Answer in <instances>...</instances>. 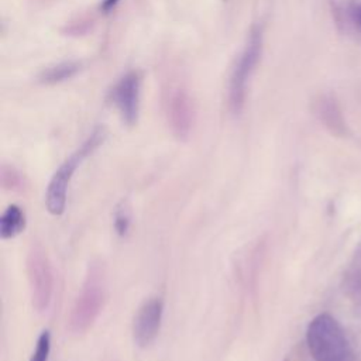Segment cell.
<instances>
[{
  "label": "cell",
  "instance_id": "6da1fadb",
  "mask_svg": "<svg viewBox=\"0 0 361 361\" xmlns=\"http://www.w3.org/2000/svg\"><path fill=\"white\" fill-rule=\"evenodd\" d=\"M107 138V130L103 126H97L89 134V137L73 151L54 172L45 192V207L52 216H61L66 206L68 188L73 178L75 171L80 164L90 157Z\"/></svg>",
  "mask_w": 361,
  "mask_h": 361
},
{
  "label": "cell",
  "instance_id": "7a4b0ae2",
  "mask_svg": "<svg viewBox=\"0 0 361 361\" xmlns=\"http://www.w3.org/2000/svg\"><path fill=\"white\" fill-rule=\"evenodd\" d=\"M106 299V276L100 262H92L87 268L80 292L76 296L69 319L68 329L72 334L86 333L99 317Z\"/></svg>",
  "mask_w": 361,
  "mask_h": 361
},
{
  "label": "cell",
  "instance_id": "3957f363",
  "mask_svg": "<svg viewBox=\"0 0 361 361\" xmlns=\"http://www.w3.org/2000/svg\"><path fill=\"white\" fill-rule=\"evenodd\" d=\"M306 343L314 361H354L343 327L329 313H320L310 320L306 330Z\"/></svg>",
  "mask_w": 361,
  "mask_h": 361
},
{
  "label": "cell",
  "instance_id": "277c9868",
  "mask_svg": "<svg viewBox=\"0 0 361 361\" xmlns=\"http://www.w3.org/2000/svg\"><path fill=\"white\" fill-rule=\"evenodd\" d=\"M264 48V30L259 24L252 25L245 48L238 56L231 72L228 86V107L233 114H240L247 94V83L258 65Z\"/></svg>",
  "mask_w": 361,
  "mask_h": 361
},
{
  "label": "cell",
  "instance_id": "5b68a950",
  "mask_svg": "<svg viewBox=\"0 0 361 361\" xmlns=\"http://www.w3.org/2000/svg\"><path fill=\"white\" fill-rule=\"evenodd\" d=\"M27 275L32 306L42 313L52 299L54 272L49 257L41 244H32L27 254Z\"/></svg>",
  "mask_w": 361,
  "mask_h": 361
},
{
  "label": "cell",
  "instance_id": "8992f818",
  "mask_svg": "<svg viewBox=\"0 0 361 361\" xmlns=\"http://www.w3.org/2000/svg\"><path fill=\"white\" fill-rule=\"evenodd\" d=\"M164 111L171 133L178 140H188L196 120V109L189 92L180 85H171L164 93Z\"/></svg>",
  "mask_w": 361,
  "mask_h": 361
},
{
  "label": "cell",
  "instance_id": "52a82bcc",
  "mask_svg": "<svg viewBox=\"0 0 361 361\" xmlns=\"http://www.w3.org/2000/svg\"><path fill=\"white\" fill-rule=\"evenodd\" d=\"M141 82V72L130 71L123 75L110 90V102L116 106L127 126H134L138 120Z\"/></svg>",
  "mask_w": 361,
  "mask_h": 361
},
{
  "label": "cell",
  "instance_id": "ba28073f",
  "mask_svg": "<svg viewBox=\"0 0 361 361\" xmlns=\"http://www.w3.org/2000/svg\"><path fill=\"white\" fill-rule=\"evenodd\" d=\"M164 316V302L161 298L147 299L137 310L133 322L134 343L145 348L157 338Z\"/></svg>",
  "mask_w": 361,
  "mask_h": 361
},
{
  "label": "cell",
  "instance_id": "9c48e42d",
  "mask_svg": "<svg viewBox=\"0 0 361 361\" xmlns=\"http://www.w3.org/2000/svg\"><path fill=\"white\" fill-rule=\"evenodd\" d=\"M316 114L331 133L340 135L345 131L341 111L334 99L330 96H322L316 100Z\"/></svg>",
  "mask_w": 361,
  "mask_h": 361
},
{
  "label": "cell",
  "instance_id": "30bf717a",
  "mask_svg": "<svg viewBox=\"0 0 361 361\" xmlns=\"http://www.w3.org/2000/svg\"><path fill=\"white\" fill-rule=\"evenodd\" d=\"M25 213L18 204H10L0 216V237L10 240L25 228Z\"/></svg>",
  "mask_w": 361,
  "mask_h": 361
},
{
  "label": "cell",
  "instance_id": "8fae6325",
  "mask_svg": "<svg viewBox=\"0 0 361 361\" xmlns=\"http://www.w3.org/2000/svg\"><path fill=\"white\" fill-rule=\"evenodd\" d=\"M82 68V63L78 61H66V62H61L56 63L54 66L47 68L45 71L41 72V75L38 76L39 83L44 85H55V83H61L65 82L71 78H73Z\"/></svg>",
  "mask_w": 361,
  "mask_h": 361
},
{
  "label": "cell",
  "instance_id": "7c38bea8",
  "mask_svg": "<svg viewBox=\"0 0 361 361\" xmlns=\"http://www.w3.org/2000/svg\"><path fill=\"white\" fill-rule=\"evenodd\" d=\"M0 183L6 190L24 192L27 188V180L24 175L14 166L3 165L0 168Z\"/></svg>",
  "mask_w": 361,
  "mask_h": 361
},
{
  "label": "cell",
  "instance_id": "4fadbf2b",
  "mask_svg": "<svg viewBox=\"0 0 361 361\" xmlns=\"http://www.w3.org/2000/svg\"><path fill=\"white\" fill-rule=\"evenodd\" d=\"M113 219H114V230H116V233L118 235L124 237L128 233L130 226H131V209H130L128 202L123 200V202H120L116 206Z\"/></svg>",
  "mask_w": 361,
  "mask_h": 361
},
{
  "label": "cell",
  "instance_id": "5bb4252c",
  "mask_svg": "<svg viewBox=\"0 0 361 361\" xmlns=\"http://www.w3.org/2000/svg\"><path fill=\"white\" fill-rule=\"evenodd\" d=\"M51 351V334L48 330H42L37 338L35 348L30 361H48Z\"/></svg>",
  "mask_w": 361,
  "mask_h": 361
},
{
  "label": "cell",
  "instance_id": "9a60e30c",
  "mask_svg": "<svg viewBox=\"0 0 361 361\" xmlns=\"http://www.w3.org/2000/svg\"><path fill=\"white\" fill-rule=\"evenodd\" d=\"M353 20L358 24V27L361 28V3H355V4H351L350 8H348Z\"/></svg>",
  "mask_w": 361,
  "mask_h": 361
},
{
  "label": "cell",
  "instance_id": "2e32d148",
  "mask_svg": "<svg viewBox=\"0 0 361 361\" xmlns=\"http://www.w3.org/2000/svg\"><path fill=\"white\" fill-rule=\"evenodd\" d=\"M120 3V0H102V3H100V11H103V13H110L117 4Z\"/></svg>",
  "mask_w": 361,
  "mask_h": 361
}]
</instances>
